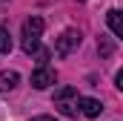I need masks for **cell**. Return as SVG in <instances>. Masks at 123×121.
Instances as JSON below:
<instances>
[{
  "label": "cell",
  "instance_id": "cell-2",
  "mask_svg": "<svg viewBox=\"0 0 123 121\" xmlns=\"http://www.w3.org/2000/svg\"><path fill=\"white\" fill-rule=\"evenodd\" d=\"M55 107L60 110L63 115L74 118L77 110H80V95H77V90L74 87H60V90L55 92Z\"/></svg>",
  "mask_w": 123,
  "mask_h": 121
},
{
  "label": "cell",
  "instance_id": "cell-7",
  "mask_svg": "<svg viewBox=\"0 0 123 121\" xmlns=\"http://www.w3.org/2000/svg\"><path fill=\"white\" fill-rule=\"evenodd\" d=\"M17 81H20V75L14 72V69H3L0 72V92H9L17 87Z\"/></svg>",
  "mask_w": 123,
  "mask_h": 121
},
{
  "label": "cell",
  "instance_id": "cell-11",
  "mask_svg": "<svg viewBox=\"0 0 123 121\" xmlns=\"http://www.w3.org/2000/svg\"><path fill=\"white\" fill-rule=\"evenodd\" d=\"M31 121H55V118H52V115H34Z\"/></svg>",
  "mask_w": 123,
  "mask_h": 121
},
{
  "label": "cell",
  "instance_id": "cell-8",
  "mask_svg": "<svg viewBox=\"0 0 123 121\" xmlns=\"http://www.w3.org/2000/svg\"><path fill=\"white\" fill-rule=\"evenodd\" d=\"M0 52H3V55L12 52V35H9L6 26H0Z\"/></svg>",
  "mask_w": 123,
  "mask_h": 121
},
{
  "label": "cell",
  "instance_id": "cell-9",
  "mask_svg": "<svg viewBox=\"0 0 123 121\" xmlns=\"http://www.w3.org/2000/svg\"><path fill=\"white\" fill-rule=\"evenodd\" d=\"M112 49H115V46H112V40H109V38H100V40H97V52H100L103 58H106V55H112Z\"/></svg>",
  "mask_w": 123,
  "mask_h": 121
},
{
  "label": "cell",
  "instance_id": "cell-4",
  "mask_svg": "<svg viewBox=\"0 0 123 121\" xmlns=\"http://www.w3.org/2000/svg\"><path fill=\"white\" fill-rule=\"evenodd\" d=\"M55 81H57V75H55V69L46 66V63H40V66L31 72V87H34V90H46V87H52Z\"/></svg>",
  "mask_w": 123,
  "mask_h": 121
},
{
  "label": "cell",
  "instance_id": "cell-1",
  "mask_svg": "<svg viewBox=\"0 0 123 121\" xmlns=\"http://www.w3.org/2000/svg\"><path fill=\"white\" fill-rule=\"evenodd\" d=\"M46 29V23H43V17H37V15H31L23 20V52L31 55V52H37L40 49V35Z\"/></svg>",
  "mask_w": 123,
  "mask_h": 121
},
{
  "label": "cell",
  "instance_id": "cell-5",
  "mask_svg": "<svg viewBox=\"0 0 123 121\" xmlns=\"http://www.w3.org/2000/svg\"><path fill=\"white\" fill-rule=\"evenodd\" d=\"M80 113H83L86 118H97V115L103 113V104H100L97 98H80Z\"/></svg>",
  "mask_w": 123,
  "mask_h": 121
},
{
  "label": "cell",
  "instance_id": "cell-6",
  "mask_svg": "<svg viewBox=\"0 0 123 121\" xmlns=\"http://www.w3.org/2000/svg\"><path fill=\"white\" fill-rule=\"evenodd\" d=\"M106 23H109V29L115 32L117 38H123V12L120 9H112V12L106 15Z\"/></svg>",
  "mask_w": 123,
  "mask_h": 121
},
{
  "label": "cell",
  "instance_id": "cell-10",
  "mask_svg": "<svg viewBox=\"0 0 123 121\" xmlns=\"http://www.w3.org/2000/svg\"><path fill=\"white\" fill-rule=\"evenodd\" d=\"M115 84H117V90L123 92V69H120V72H117V75H115Z\"/></svg>",
  "mask_w": 123,
  "mask_h": 121
},
{
  "label": "cell",
  "instance_id": "cell-3",
  "mask_svg": "<svg viewBox=\"0 0 123 121\" xmlns=\"http://www.w3.org/2000/svg\"><path fill=\"white\" fill-rule=\"evenodd\" d=\"M80 40H83V35L77 29H66V32H60V38L55 40V52H57L60 58H66V55H72V52L80 46Z\"/></svg>",
  "mask_w": 123,
  "mask_h": 121
}]
</instances>
